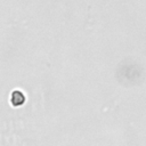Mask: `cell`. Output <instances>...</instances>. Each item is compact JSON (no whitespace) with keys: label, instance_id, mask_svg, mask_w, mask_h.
I'll list each match as a JSON object with an SVG mask.
<instances>
[{"label":"cell","instance_id":"6da1fadb","mask_svg":"<svg viewBox=\"0 0 146 146\" xmlns=\"http://www.w3.org/2000/svg\"><path fill=\"white\" fill-rule=\"evenodd\" d=\"M9 102L10 104L14 106V107H19L22 105L25 104L26 102V97L24 95V92L19 89H15L10 92V96H9Z\"/></svg>","mask_w":146,"mask_h":146}]
</instances>
